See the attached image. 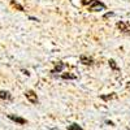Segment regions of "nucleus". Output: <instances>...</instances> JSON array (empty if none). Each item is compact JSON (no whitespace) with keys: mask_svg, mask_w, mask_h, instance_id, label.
<instances>
[{"mask_svg":"<svg viewBox=\"0 0 130 130\" xmlns=\"http://www.w3.org/2000/svg\"><path fill=\"white\" fill-rule=\"evenodd\" d=\"M29 20H31V21H39L38 18H34V17H29Z\"/></svg>","mask_w":130,"mask_h":130,"instance_id":"2eb2a0df","label":"nucleus"},{"mask_svg":"<svg viewBox=\"0 0 130 130\" xmlns=\"http://www.w3.org/2000/svg\"><path fill=\"white\" fill-rule=\"evenodd\" d=\"M64 68H65V64L60 61V62H57V64H56V67H55V68H53V69L51 70V73H52V74H56V73H61Z\"/></svg>","mask_w":130,"mask_h":130,"instance_id":"423d86ee","label":"nucleus"},{"mask_svg":"<svg viewBox=\"0 0 130 130\" xmlns=\"http://www.w3.org/2000/svg\"><path fill=\"white\" fill-rule=\"evenodd\" d=\"M103 100H111V99H113V98H116V94L113 92V94H111V95H102L100 96Z\"/></svg>","mask_w":130,"mask_h":130,"instance_id":"9b49d317","label":"nucleus"},{"mask_svg":"<svg viewBox=\"0 0 130 130\" xmlns=\"http://www.w3.org/2000/svg\"><path fill=\"white\" fill-rule=\"evenodd\" d=\"M108 62H109V67H111V69H112V70H118V69H120V68L117 67V64H116V61H115L113 59H111Z\"/></svg>","mask_w":130,"mask_h":130,"instance_id":"9d476101","label":"nucleus"},{"mask_svg":"<svg viewBox=\"0 0 130 130\" xmlns=\"http://www.w3.org/2000/svg\"><path fill=\"white\" fill-rule=\"evenodd\" d=\"M112 16H115V13H113V12H108V13H105V14L103 16V18H104V20H107L108 17H112Z\"/></svg>","mask_w":130,"mask_h":130,"instance_id":"4468645a","label":"nucleus"},{"mask_svg":"<svg viewBox=\"0 0 130 130\" xmlns=\"http://www.w3.org/2000/svg\"><path fill=\"white\" fill-rule=\"evenodd\" d=\"M25 96H26V99H27L30 103H32V104H38V102H39L37 94L32 91V90H27V91L25 92Z\"/></svg>","mask_w":130,"mask_h":130,"instance_id":"f03ea898","label":"nucleus"},{"mask_svg":"<svg viewBox=\"0 0 130 130\" xmlns=\"http://www.w3.org/2000/svg\"><path fill=\"white\" fill-rule=\"evenodd\" d=\"M0 99H3V100H12V95H10L9 91L0 90Z\"/></svg>","mask_w":130,"mask_h":130,"instance_id":"0eeeda50","label":"nucleus"},{"mask_svg":"<svg viewBox=\"0 0 130 130\" xmlns=\"http://www.w3.org/2000/svg\"><path fill=\"white\" fill-rule=\"evenodd\" d=\"M8 118H9V120H12V121H14V122H17V124H20V125H25V124H26V120H25V118L20 117V116L8 115Z\"/></svg>","mask_w":130,"mask_h":130,"instance_id":"39448f33","label":"nucleus"},{"mask_svg":"<svg viewBox=\"0 0 130 130\" xmlns=\"http://www.w3.org/2000/svg\"><path fill=\"white\" fill-rule=\"evenodd\" d=\"M61 78H62V79H77V75L70 74V73H64V74L61 75Z\"/></svg>","mask_w":130,"mask_h":130,"instance_id":"6e6552de","label":"nucleus"},{"mask_svg":"<svg viewBox=\"0 0 130 130\" xmlns=\"http://www.w3.org/2000/svg\"><path fill=\"white\" fill-rule=\"evenodd\" d=\"M117 27H118V30L122 31V32H127L130 30V26H129V24L126 22V21H118V22H117Z\"/></svg>","mask_w":130,"mask_h":130,"instance_id":"20e7f679","label":"nucleus"},{"mask_svg":"<svg viewBox=\"0 0 130 130\" xmlns=\"http://www.w3.org/2000/svg\"><path fill=\"white\" fill-rule=\"evenodd\" d=\"M104 9H105V4L99 2V0H94V2L89 5L90 12H99V10H104Z\"/></svg>","mask_w":130,"mask_h":130,"instance_id":"f257e3e1","label":"nucleus"},{"mask_svg":"<svg viewBox=\"0 0 130 130\" xmlns=\"http://www.w3.org/2000/svg\"><path fill=\"white\" fill-rule=\"evenodd\" d=\"M79 62L83 64V65H87V67H90V65L94 64V59H92V57H89V56H86V55H81Z\"/></svg>","mask_w":130,"mask_h":130,"instance_id":"7ed1b4c3","label":"nucleus"},{"mask_svg":"<svg viewBox=\"0 0 130 130\" xmlns=\"http://www.w3.org/2000/svg\"><path fill=\"white\" fill-rule=\"evenodd\" d=\"M92 2H94V0H81L82 5H90V4H91Z\"/></svg>","mask_w":130,"mask_h":130,"instance_id":"ddd939ff","label":"nucleus"},{"mask_svg":"<svg viewBox=\"0 0 130 130\" xmlns=\"http://www.w3.org/2000/svg\"><path fill=\"white\" fill-rule=\"evenodd\" d=\"M68 130H83V129L79 125H77V124H72V125H69Z\"/></svg>","mask_w":130,"mask_h":130,"instance_id":"f8f14e48","label":"nucleus"},{"mask_svg":"<svg viewBox=\"0 0 130 130\" xmlns=\"http://www.w3.org/2000/svg\"><path fill=\"white\" fill-rule=\"evenodd\" d=\"M22 72H24V74H26V75H30V73H29L27 70H22Z\"/></svg>","mask_w":130,"mask_h":130,"instance_id":"dca6fc26","label":"nucleus"},{"mask_svg":"<svg viewBox=\"0 0 130 130\" xmlns=\"http://www.w3.org/2000/svg\"><path fill=\"white\" fill-rule=\"evenodd\" d=\"M10 4H12L14 8H17L18 10H20V12H25V9H24V7L22 5H21V4H18L17 2H14V0H12V2H10Z\"/></svg>","mask_w":130,"mask_h":130,"instance_id":"1a4fd4ad","label":"nucleus"}]
</instances>
